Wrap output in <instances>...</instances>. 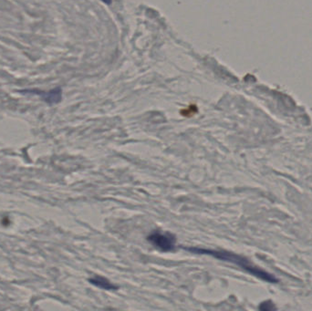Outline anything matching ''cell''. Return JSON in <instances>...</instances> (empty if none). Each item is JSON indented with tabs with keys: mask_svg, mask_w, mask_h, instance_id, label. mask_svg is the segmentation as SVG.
I'll return each mask as SVG.
<instances>
[{
	"mask_svg": "<svg viewBox=\"0 0 312 311\" xmlns=\"http://www.w3.org/2000/svg\"><path fill=\"white\" fill-rule=\"evenodd\" d=\"M89 281L92 285H94L97 288L105 289V290H116L118 289V287L114 285L113 283L110 282L107 278L102 277H94L90 278Z\"/></svg>",
	"mask_w": 312,
	"mask_h": 311,
	"instance_id": "cell-4",
	"label": "cell"
},
{
	"mask_svg": "<svg viewBox=\"0 0 312 311\" xmlns=\"http://www.w3.org/2000/svg\"><path fill=\"white\" fill-rule=\"evenodd\" d=\"M148 241L163 252H171L176 249V239L169 233L153 232L148 237Z\"/></svg>",
	"mask_w": 312,
	"mask_h": 311,
	"instance_id": "cell-2",
	"label": "cell"
},
{
	"mask_svg": "<svg viewBox=\"0 0 312 311\" xmlns=\"http://www.w3.org/2000/svg\"><path fill=\"white\" fill-rule=\"evenodd\" d=\"M186 250H187L193 254H208L215 258H217L219 260L227 261L230 262L235 265L241 266L246 271L249 272L251 275L259 277L263 280H266L268 282H277L276 278L267 274V272L263 271L261 269L255 267L251 265L249 261L244 257L238 255V254H233L231 252H227L224 250H211V249H199V248H185Z\"/></svg>",
	"mask_w": 312,
	"mask_h": 311,
	"instance_id": "cell-1",
	"label": "cell"
},
{
	"mask_svg": "<svg viewBox=\"0 0 312 311\" xmlns=\"http://www.w3.org/2000/svg\"><path fill=\"white\" fill-rule=\"evenodd\" d=\"M22 92L39 94L49 104H56L58 102H61L62 95V91L61 88H56L49 92H41V91H35V90H27V91H23Z\"/></svg>",
	"mask_w": 312,
	"mask_h": 311,
	"instance_id": "cell-3",
	"label": "cell"
}]
</instances>
